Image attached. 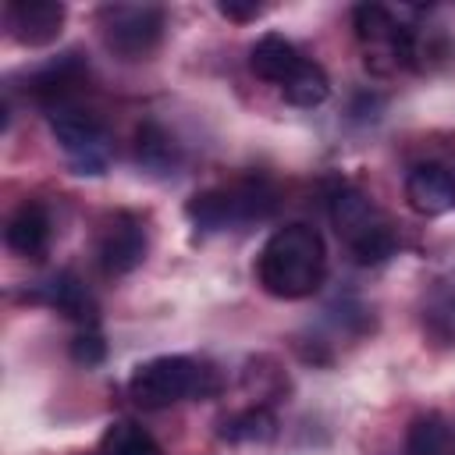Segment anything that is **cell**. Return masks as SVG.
Listing matches in <instances>:
<instances>
[{"mask_svg":"<svg viewBox=\"0 0 455 455\" xmlns=\"http://www.w3.org/2000/svg\"><path fill=\"white\" fill-rule=\"evenodd\" d=\"M217 391V370L192 355H156L139 363L128 377V395L139 409H167L185 398H213Z\"/></svg>","mask_w":455,"mask_h":455,"instance_id":"7a4b0ae2","label":"cell"},{"mask_svg":"<svg viewBox=\"0 0 455 455\" xmlns=\"http://www.w3.org/2000/svg\"><path fill=\"white\" fill-rule=\"evenodd\" d=\"M448 441H451L448 423L437 412H427V416H416L409 423L405 455H448Z\"/></svg>","mask_w":455,"mask_h":455,"instance_id":"e0dca14e","label":"cell"},{"mask_svg":"<svg viewBox=\"0 0 455 455\" xmlns=\"http://www.w3.org/2000/svg\"><path fill=\"white\" fill-rule=\"evenodd\" d=\"M331 220L338 228V235L345 238L352 259L363 263V267L384 263L398 249L391 220L380 213V206L366 192H359L352 185H341L331 196Z\"/></svg>","mask_w":455,"mask_h":455,"instance_id":"3957f363","label":"cell"},{"mask_svg":"<svg viewBox=\"0 0 455 455\" xmlns=\"http://www.w3.org/2000/svg\"><path fill=\"white\" fill-rule=\"evenodd\" d=\"M71 359L78 363V366H85V370H92V366H100L103 359H107V341L96 334V331H82V334H75L71 338Z\"/></svg>","mask_w":455,"mask_h":455,"instance_id":"ac0fdd59","label":"cell"},{"mask_svg":"<svg viewBox=\"0 0 455 455\" xmlns=\"http://www.w3.org/2000/svg\"><path fill=\"white\" fill-rule=\"evenodd\" d=\"M135 160H139V167H146L153 174H167L178 167L181 146L160 121H142L135 132Z\"/></svg>","mask_w":455,"mask_h":455,"instance_id":"7c38bea8","label":"cell"},{"mask_svg":"<svg viewBox=\"0 0 455 455\" xmlns=\"http://www.w3.org/2000/svg\"><path fill=\"white\" fill-rule=\"evenodd\" d=\"M217 11H220L228 21H238V25H242V21H256V18L263 14L259 4H242V0H220Z\"/></svg>","mask_w":455,"mask_h":455,"instance_id":"d6986e66","label":"cell"},{"mask_svg":"<svg viewBox=\"0 0 455 455\" xmlns=\"http://www.w3.org/2000/svg\"><path fill=\"white\" fill-rule=\"evenodd\" d=\"M405 203L419 217H441L455 210V174L444 164H416L405 174Z\"/></svg>","mask_w":455,"mask_h":455,"instance_id":"9c48e42d","label":"cell"},{"mask_svg":"<svg viewBox=\"0 0 455 455\" xmlns=\"http://www.w3.org/2000/svg\"><path fill=\"white\" fill-rule=\"evenodd\" d=\"M146 249H149L146 228L135 213H114L96 238V259L103 274H114V277L132 274L146 259Z\"/></svg>","mask_w":455,"mask_h":455,"instance_id":"52a82bcc","label":"cell"},{"mask_svg":"<svg viewBox=\"0 0 455 455\" xmlns=\"http://www.w3.org/2000/svg\"><path fill=\"white\" fill-rule=\"evenodd\" d=\"M103 46L121 60H146L167 28L160 4H107L96 14Z\"/></svg>","mask_w":455,"mask_h":455,"instance_id":"5b68a950","label":"cell"},{"mask_svg":"<svg viewBox=\"0 0 455 455\" xmlns=\"http://www.w3.org/2000/svg\"><path fill=\"white\" fill-rule=\"evenodd\" d=\"M270 210H274V192L259 178H245V181H235L224 188H206L185 203L188 220L203 231H224L235 224L263 220Z\"/></svg>","mask_w":455,"mask_h":455,"instance_id":"277c9868","label":"cell"},{"mask_svg":"<svg viewBox=\"0 0 455 455\" xmlns=\"http://www.w3.org/2000/svg\"><path fill=\"white\" fill-rule=\"evenodd\" d=\"M327 274V249L316 228L309 224H284L277 228L259 256H256V281L263 284L267 295L295 302L309 299Z\"/></svg>","mask_w":455,"mask_h":455,"instance_id":"6da1fadb","label":"cell"},{"mask_svg":"<svg viewBox=\"0 0 455 455\" xmlns=\"http://www.w3.org/2000/svg\"><path fill=\"white\" fill-rule=\"evenodd\" d=\"M64 4L57 0H7L4 25L21 46H50L64 28Z\"/></svg>","mask_w":455,"mask_h":455,"instance_id":"ba28073f","label":"cell"},{"mask_svg":"<svg viewBox=\"0 0 455 455\" xmlns=\"http://www.w3.org/2000/svg\"><path fill=\"white\" fill-rule=\"evenodd\" d=\"M32 299H39V302H50L53 309H60L64 316H71V320H92L96 316V306H92V299H89V291H85V284L75 277V274H53L46 284H39V291L32 295Z\"/></svg>","mask_w":455,"mask_h":455,"instance_id":"4fadbf2b","label":"cell"},{"mask_svg":"<svg viewBox=\"0 0 455 455\" xmlns=\"http://www.w3.org/2000/svg\"><path fill=\"white\" fill-rule=\"evenodd\" d=\"M4 238L18 256H39L50 245V213H46V206L36 203V199L21 203L11 213L7 228H4Z\"/></svg>","mask_w":455,"mask_h":455,"instance_id":"8fae6325","label":"cell"},{"mask_svg":"<svg viewBox=\"0 0 455 455\" xmlns=\"http://www.w3.org/2000/svg\"><path fill=\"white\" fill-rule=\"evenodd\" d=\"M281 96L291 103V107H302V110H313L320 107L327 96H331V78L327 71L316 64V60H302V68L281 85Z\"/></svg>","mask_w":455,"mask_h":455,"instance_id":"9a60e30c","label":"cell"},{"mask_svg":"<svg viewBox=\"0 0 455 455\" xmlns=\"http://www.w3.org/2000/svg\"><path fill=\"white\" fill-rule=\"evenodd\" d=\"M302 53L295 50V43L291 39H284L281 32H263L256 43H252V50H249V68L263 78V82H274L277 89L302 68Z\"/></svg>","mask_w":455,"mask_h":455,"instance_id":"30bf717a","label":"cell"},{"mask_svg":"<svg viewBox=\"0 0 455 455\" xmlns=\"http://www.w3.org/2000/svg\"><path fill=\"white\" fill-rule=\"evenodd\" d=\"M100 455H164L146 427L135 419H114L100 437Z\"/></svg>","mask_w":455,"mask_h":455,"instance_id":"2e32d148","label":"cell"},{"mask_svg":"<svg viewBox=\"0 0 455 455\" xmlns=\"http://www.w3.org/2000/svg\"><path fill=\"white\" fill-rule=\"evenodd\" d=\"M46 121H50L57 146L68 153L75 174H103L107 171L110 139H107L103 121L92 110H85L78 103H60V107H50Z\"/></svg>","mask_w":455,"mask_h":455,"instance_id":"8992f818","label":"cell"},{"mask_svg":"<svg viewBox=\"0 0 455 455\" xmlns=\"http://www.w3.org/2000/svg\"><path fill=\"white\" fill-rule=\"evenodd\" d=\"M220 441L228 444H263L277 434V416L267 405H249L220 419Z\"/></svg>","mask_w":455,"mask_h":455,"instance_id":"5bb4252c","label":"cell"}]
</instances>
